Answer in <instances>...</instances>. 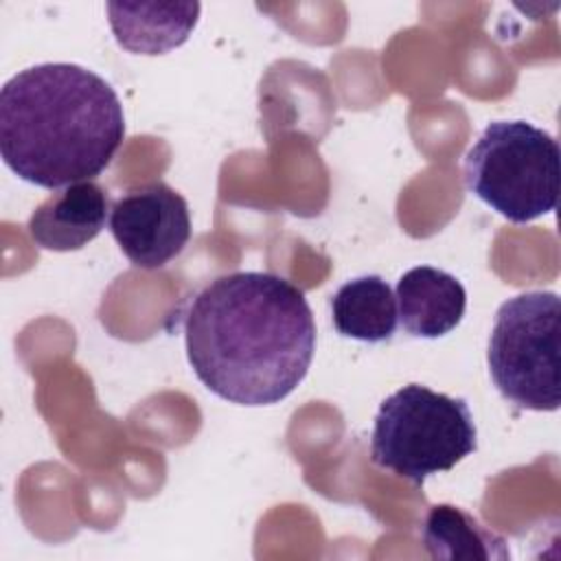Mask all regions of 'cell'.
Listing matches in <instances>:
<instances>
[{
    "label": "cell",
    "mask_w": 561,
    "mask_h": 561,
    "mask_svg": "<svg viewBox=\"0 0 561 561\" xmlns=\"http://www.w3.org/2000/svg\"><path fill=\"white\" fill-rule=\"evenodd\" d=\"M125 140L116 90L77 64H37L0 90V156L24 182L64 188L101 175Z\"/></svg>",
    "instance_id": "obj_2"
},
{
    "label": "cell",
    "mask_w": 561,
    "mask_h": 561,
    "mask_svg": "<svg viewBox=\"0 0 561 561\" xmlns=\"http://www.w3.org/2000/svg\"><path fill=\"white\" fill-rule=\"evenodd\" d=\"M110 230L136 267L158 270L175 259L191 239L188 204L167 182H149L114 202Z\"/></svg>",
    "instance_id": "obj_6"
},
{
    "label": "cell",
    "mask_w": 561,
    "mask_h": 561,
    "mask_svg": "<svg viewBox=\"0 0 561 561\" xmlns=\"http://www.w3.org/2000/svg\"><path fill=\"white\" fill-rule=\"evenodd\" d=\"M110 213V195L101 184L77 182L55 191L31 213L28 234L42 250H81L99 237Z\"/></svg>",
    "instance_id": "obj_7"
},
{
    "label": "cell",
    "mask_w": 561,
    "mask_h": 561,
    "mask_svg": "<svg viewBox=\"0 0 561 561\" xmlns=\"http://www.w3.org/2000/svg\"><path fill=\"white\" fill-rule=\"evenodd\" d=\"M559 318L561 300L554 291L517 294L495 313L489 373L500 394L522 410H559Z\"/></svg>",
    "instance_id": "obj_5"
},
{
    "label": "cell",
    "mask_w": 561,
    "mask_h": 561,
    "mask_svg": "<svg viewBox=\"0 0 561 561\" xmlns=\"http://www.w3.org/2000/svg\"><path fill=\"white\" fill-rule=\"evenodd\" d=\"M561 151L528 121H493L465 156L467 188L513 224L557 208Z\"/></svg>",
    "instance_id": "obj_4"
},
{
    "label": "cell",
    "mask_w": 561,
    "mask_h": 561,
    "mask_svg": "<svg viewBox=\"0 0 561 561\" xmlns=\"http://www.w3.org/2000/svg\"><path fill=\"white\" fill-rule=\"evenodd\" d=\"M423 548L432 559H508L506 541L454 504H436L427 511Z\"/></svg>",
    "instance_id": "obj_11"
},
{
    "label": "cell",
    "mask_w": 561,
    "mask_h": 561,
    "mask_svg": "<svg viewBox=\"0 0 561 561\" xmlns=\"http://www.w3.org/2000/svg\"><path fill=\"white\" fill-rule=\"evenodd\" d=\"M195 377L239 405H272L307 377L316 322L305 294L270 272H232L210 280L184 320Z\"/></svg>",
    "instance_id": "obj_1"
},
{
    "label": "cell",
    "mask_w": 561,
    "mask_h": 561,
    "mask_svg": "<svg viewBox=\"0 0 561 561\" xmlns=\"http://www.w3.org/2000/svg\"><path fill=\"white\" fill-rule=\"evenodd\" d=\"M331 320L340 335L379 344L394 335L399 320L397 298L381 276H357L340 285L331 296Z\"/></svg>",
    "instance_id": "obj_10"
},
{
    "label": "cell",
    "mask_w": 561,
    "mask_h": 561,
    "mask_svg": "<svg viewBox=\"0 0 561 561\" xmlns=\"http://www.w3.org/2000/svg\"><path fill=\"white\" fill-rule=\"evenodd\" d=\"M199 2H107L112 33L129 53L164 55L197 26Z\"/></svg>",
    "instance_id": "obj_9"
},
{
    "label": "cell",
    "mask_w": 561,
    "mask_h": 561,
    "mask_svg": "<svg viewBox=\"0 0 561 561\" xmlns=\"http://www.w3.org/2000/svg\"><path fill=\"white\" fill-rule=\"evenodd\" d=\"M397 313L401 327L425 340L454 331L467 309L462 283L445 270L416 265L397 280Z\"/></svg>",
    "instance_id": "obj_8"
},
{
    "label": "cell",
    "mask_w": 561,
    "mask_h": 561,
    "mask_svg": "<svg viewBox=\"0 0 561 561\" xmlns=\"http://www.w3.org/2000/svg\"><path fill=\"white\" fill-rule=\"evenodd\" d=\"M478 449V430L469 403L421 383H408L386 397L377 410L370 456L412 484L454 469Z\"/></svg>",
    "instance_id": "obj_3"
}]
</instances>
